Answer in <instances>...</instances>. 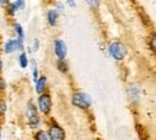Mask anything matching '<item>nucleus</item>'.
Segmentation results:
<instances>
[{"label":"nucleus","mask_w":156,"mask_h":140,"mask_svg":"<svg viewBox=\"0 0 156 140\" xmlns=\"http://www.w3.org/2000/svg\"><path fill=\"white\" fill-rule=\"evenodd\" d=\"M55 68L60 74L62 75H67L70 71V66L66 59H57L55 60Z\"/></svg>","instance_id":"12"},{"label":"nucleus","mask_w":156,"mask_h":140,"mask_svg":"<svg viewBox=\"0 0 156 140\" xmlns=\"http://www.w3.org/2000/svg\"><path fill=\"white\" fill-rule=\"evenodd\" d=\"M34 85H35L34 89H35V92H36L37 96L41 94V93L47 92L48 91V78H47V75L40 74L39 79L36 80V82Z\"/></svg>","instance_id":"8"},{"label":"nucleus","mask_w":156,"mask_h":140,"mask_svg":"<svg viewBox=\"0 0 156 140\" xmlns=\"http://www.w3.org/2000/svg\"><path fill=\"white\" fill-rule=\"evenodd\" d=\"M40 47H41V42L37 38H35L33 42H31V46L29 47L30 48V52H34V53H36V52H39Z\"/></svg>","instance_id":"20"},{"label":"nucleus","mask_w":156,"mask_h":140,"mask_svg":"<svg viewBox=\"0 0 156 140\" xmlns=\"http://www.w3.org/2000/svg\"><path fill=\"white\" fill-rule=\"evenodd\" d=\"M53 9H55L61 15V13H64V11H65V5H64V2H61V1H55V2L53 4Z\"/></svg>","instance_id":"21"},{"label":"nucleus","mask_w":156,"mask_h":140,"mask_svg":"<svg viewBox=\"0 0 156 140\" xmlns=\"http://www.w3.org/2000/svg\"><path fill=\"white\" fill-rule=\"evenodd\" d=\"M22 51H24V41H20L16 38L7 39L2 45V52L7 56L13 55L15 52H22Z\"/></svg>","instance_id":"6"},{"label":"nucleus","mask_w":156,"mask_h":140,"mask_svg":"<svg viewBox=\"0 0 156 140\" xmlns=\"http://www.w3.org/2000/svg\"><path fill=\"white\" fill-rule=\"evenodd\" d=\"M36 106L39 110L40 115L49 116L53 110V98L52 94L47 91L44 93H41L36 98Z\"/></svg>","instance_id":"4"},{"label":"nucleus","mask_w":156,"mask_h":140,"mask_svg":"<svg viewBox=\"0 0 156 140\" xmlns=\"http://www.w3.org/2000/svg\"><path fill=\"white\" fill-rule=\"evenodd\" d=\"M59 17H60V13L55 9H49L46 13V21H47V24L51 27V28H54L58 25L59 22Z\"/></svg>","instance_id":"9"},{"label":"nucleus","mask_w":156,"mask_h":140,"mask_svg":"<svg viewBox=\"0 0 156 140\" xmlns=\"http://www.w3.org/2000/svg\"><path fill=\"white\" fill-rule=\"evenodd\" d=\"M2 138V129H1V126H0V140Z\"/></svg>","instance_id":"27"},{"label":"nucleus","mask_w":156,"mask_h":140,"mask_svg":"<svg viewBox=\"0 0 156 140\" xmlns=\"http://www.w3.org/2000/svg\"><path fill=\"white\" fill-rule=\"evenodd\" d=\"M12 0H0V7L1 9H6V6L11 2Z\"/></svg>","instance_id":"25"},{"label":"nucleus","mask_w":156,"mask_h":140,"mask_svg":"<svg viewBox=\"0 0 156 140\" xmlns=\"http://www.w3.org/2000/svg\"><path fill=\"white\" fill-rule=\"evenodd\" d=\"M67 53V44L62 39H55L53 41V55L55 56V59H66Z\"/></svg>","instance_id":"7"},{"label":"nucleus","mask_w":156,"mask_h":140,"mask_svg":"<svg viewBox=\"0 0 156 140\" xmlns=\"http://www.w3.org/2000/svg\"><path fill=\"white\" fill-rule=\"evenodd\" d=\"M107 52L113 60L121 63L126 59V57L129 55V47L122 41H111L107 46Z\"/></svg>","instance_id":"1"},{"label":"nucleus","mask_w":156,"mask_h":140,"mask_svg":"<svg viewBox=\"0 0 156 140\" xmlns=\"http://www.w3.org/2000/svg\"><path fill=\"white\" fill-rule=\"evenodd\" d=\"M18 11H20V9H18V6H17L13 1H11V2L6 6V9H5V12H6V15H7L9 17H15V16L18 13Z\"/></svg>","instance_id":"15"},{"label":"nucleus","mask_w":156,"mask_h":140,"mask_svg":"<svg viewBox=\"0 0 156 140\" xmlns=\"http://www.w3.org/2000/svg\"><path fill=\"white\" fill-rule=\"evenodd\" d=\"M25 117L27 123L31 129H37L41 124V117L37 110L36 103L34 100H28L25 104Z\"/></svg>","instance_id":"3"},{"label":"nucleus","mask_w":156,"mask_h":140,"mask_svg":"<svg viewBox=\"0 0 156 140\" xmlns=\"http://www.w3.org/2000/svg\"><path fill=\"white\" fill-rule=\"evenodd\" d=\"M7 89V81L5 80V78H2V75H0V94L5 93Z\"/></svg>","instance_id":"22"},{"label":"nucleus","mask_w":156,"mask_h":140,"mask_svg":"<svg viewBox=\"0 0 156 140\" xmlns=\"http://www.w3.org/2000/svg\"><path fill=\"white\" fill-rule=\"evenodd\" d=\"M65 2H66V5H67L69 7H71V9H76V7H77L76 0H65Z\"/></svg>","instance_id":"24"},{"label":"nucleus","mask_w":156,"mask_h":140,"mask_svg":"<svg viewBox=\"0 0 156 140\" xmlns=\"http://www.w3.org/2000/svg\"><path fill=\"white\" fill-rule=\"evenodd\" d=\"M127 94H129V98H130V100H131V103L138 104L139 97H140L139 87H137L135 83H130L129 87H127Z\"/></svg>","instance_id":"10"},{"label":"nucleus","mask_w":156,"mask_h":140,"mask_svg":"<svg viewBox=\"0 0 156 140\" xmlns=\"http://www.w3.org/2000/svg\"><path fill=\"white\" fill-rule=\"evenodd\" d=\"M12 30L16 35V39H18L20 41H24L25 40V30L23 28V25L18 23V22H13L12 24Z\"/></svg>","instance_id":"11"},{"label":"nucleus","mask_w":156,"mask_h":140,"mask_svg":"<svg viewBox=\"0 0 156 140\" xmlns=\"http://www.w3.org/2000/svg\"><path fill=\"white\" fill-rule=\"evenodd\" d=\"M2 71H4V62H2V57L0 55V75H2Z\"/></svg>","instance_id":"26"},{"label":"nucleus","mask_w":156,"mask_h":140,"mask_svg":"<svg viewBox=\"0 0 156 140\" xmlns=\"http://www.w3.org/2000/svg\"><path fill=\"white\" fill-rule=\"evenodd\" d=\"M17 6H18V9L20 10H23V9H25V6H27V2H25V0H12Z\"/></svg>","instance_id":"23"},{"label":"nucleus","mask_w":156,"mask_h":140,"mask_svg":"<svg viewBox=\"0 0 156 140\" xmlns=\"http://www.w3.org/2000/svg\"><path fill=\"white\" fill-rule=\"evenodd\" d=\"M71 104L73 108L80 111H88L93 105V99L90 94H88L87 92L77 89V91H73L71 94Z\"/></svg>","instance_id":"2"},{"label":"nucleus","mask_w":156,"mask_h":140,"mask_svg":"<svg viewBox=\"0 0 156 140\" xmlns=\"http://www.w3.org/2000/svg\"><path fill=\"white\" fill-rule=\"evenodd\" d=\"M7 112V101L6 99L0 96V120H4Z\"/></svg>","instance_id":"16"},{"label":"nucleus","mask_w":156,"mask_h":140,"mask_svg":"<svg viewBox=\"0 0 156 140\" xmlns=\"http://www.w3.org/2000/svg\"><path fill=\"white\" fill-rule=\"evenodd\" d=\"M33 139L34 140H49L48 138V134L44 129H36L34 135H33Z\"/></svg>","instance_id":"17"},{"label":"nucleus","mask_w":156,"mask_h":140,"mask_svg":"<svg viewBox=\"0 0 156 140\" xmlns=\"http://www.w3.org/2000/svg\"><path fill=\"white\" fill-rule=\"evenodd\" d=\"M46 132L49 140H66V131L55 120H52L48 123V128Z\"/></svg>","instance_id":"5"},{"label":"nucleus","mask_w":156,"mask_h":140,"mask_svg":"<svg viewBox=\"0 0 156 140\" xmlns=\"http://www.w3.org/2000/svg\"><path fill=\"white\" fill-rule=\"evenodd\" d=\"M148 46H149V50H151L153 53H155L156 51V35H155V32L153 30L148 38Z\"/></svg>","instance_id":"18"},{"label":"nucleus","mask_w":156,"mask_h":140,"mask_svg":"<svg viewBox=\"0 0 156 140\" xmlns=\"http://www.w3.org/2000/svg\"><path fill=\"white\" fill-rule=\"evenodd\" d=\"M29 62H30V58H29L28 52L25 50L22 51L20 53V56H18V64H20V69L25 70L27 68H29Z\"/></svg>","instance_id":"13"},{"label":"nucleus","mask_w":156,"mask_h":140,"mask_svg":"<svg viewBox=\"0 0 156 140\" xmlns=\"http://www.w3.org/2000/svg\"><path fill=\"white\" fill-rule=\"evenodd\" d=\"M85 1V4L88 5V7L89 9H91V10H98V7H100V5H101V2H102V0H84Z\"/></svg>","instance_id":"19"},{"label":"nucleus","mask_w":156,"mask_h":140,"mask_svg":"<svg viewBox=\"0 0 156 140\" xmlns=\"http://www.w3.org/2000/svg\"><path fill=\"white\" fill-rule=\"evenodd\" d=\"M29 65H31V80L35 83L36 80L39 79L40 71H39V65H37V60L36 59H30Z\"/></svg>","instance_id":"14"}]
</instances>
